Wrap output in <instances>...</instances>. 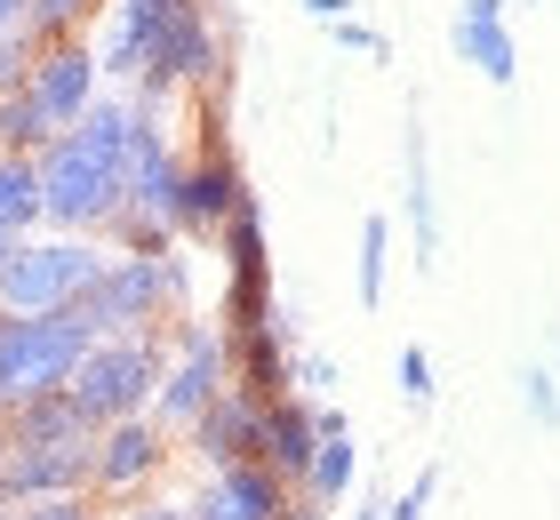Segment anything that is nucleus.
Masks as SVG:
<instances>
[{
    "label": "nucleus",
    "mask_w": 560,
    "mask_h": 520,
    "mask_svg": "<svg viewBox=\"0 0 560 520\" xmlns=\"http://www.w3.org/2000/svg\"><path fill=\"white\" fill-rule=\"evenodd\" d=\"M217 249H224V273H272V256H265V208H257V193H248V200L233 208V217H224Z\"/></svg>",
    "instance_id": "aec40b11"
},
{
    "label": "nucleus",
    "mask_w": 560,
    "mask_h": 520,
    "mask_svg": "<svg viewBox=\"0 0 560 520\" xmlns=\"http://www.w3.org/2000/svg\"><path fill=\"white\" fill-rule=\"evenodd\" d=\"M0 224H9V232L48 224V208H40V161H33V152H0Z\"/></svg>",
    "instance_id": "a211bd4d"
},
{
    "label": "nucleus",
    "mask_w": 560,
    "mask_h": 520,
    "mask_svg": "<svg viewBox=\"0 0 560 520\" xmlns=\"http://www.w3.org/2000/svg\"><path fill=\"white\" fill-rule=\"evenodd\" d=\"M280 512H289V481L257 457L209 473V488L192 497V520H280Z\"/></svg>",
    "instance_id": "f8f14e48"
},
{
    "label": "nucleus",
    "mask_w": 560,
    "mask_h": 520,
    "mask_svg": "<svg viewBox=\"0 0 560 520\" xmlns=\"http://www.w3.org/2000/svg\"><path fill=\"white\" fill-rule=\"evenodd\" d=\"M248 200V176L233 161V145H224V104L200 89V152L185 161V200H176V232H200V241H217L224 217Z\"/></svg>",
    "instance_id": "6e6552de"
},
{
    "label": "nucleus",
    "mask_w": 560,
    "mask_h": 520,
    "mask_svg": "<svg viewBox=\"0 0 560 520\" xmlns=\"http://www.w3.org/2000/svg\"><path fill=\"white\" fill-rule=\"evenodd\" d=\"M217 321L248 336V328H272L280 321V297H272V273H233L224 280V304H217Z\"/></svg>",
    "instance_id": "6ab92c4d"
},
{
    "label": "nucleus",
    "mask_w": 560,
    "mask_h": 520,
    "mask_svg": "<svg viewBox=\"0 0 560 520\" xmlns=\"http://www.w3.org/2000/svg\"><path fill=\"white\" fill-rule=\"evenodd\" d=\"M304 9H313L320 24H337V16H352V0H304Z\"/></svg>",
    "instance_id": "7c9ffc66"
},
{
    "label": "nucleus",
    "mask_w": 560,
    "mask_h": 520,
    "mask_svg": "<svg viewBox=\"0 0 560 520\" xmlns=\"http://www.w3.org/2000/svg\"><path fill=\"white\" fill-rule=\"evenodd\" d=\"M0 520H16V505H0Z\"/></svg>",
    "instance_id": "f704fd0d"
},
{
    "label": "nucleus",
    "mask_w": 560,
    "mask_h": 520,
    "mask_svg": "<svg viewBox=\"0 0 560 520\" xmlns=\"http://www.w3.org/2000/svg\"><path fill=\"white\" fill-rule=\"evenodd\" d=\"M24 89H33V104L48 113V128L65 137V128L105 96V65H96V48L81 33H65V41H40V65H33V81H24Z\"/></svg>",
    "instance_id": "9d476101"
},
{
    "label": "nucleus",
    "mask_w": 560,
    "mask_h": 520,
    "mask_svg": "<svg viewBox=\"0 0 560 520\" xmlns=\"http://www.w3.org/2000/svg\"><path fill=\"white\" fill-rule=\"evenodd\" d=\"M161 464H168V425L161 416H120V425L96 432V497H144L152 481H161Z\"/></svg>",
    "instance_id": "9b49d317"
},
{
    "label": "nucleus",
    "mask_w": 560,
    "mask_h": 520,
    "mask_svg": "<svg viewBox=\"0 0 560 520\" xmlns=\"http://www.w3.org/2000/svg\"><path fill=\"white\" fill-rule=\"evenodd\" d=\"M105 265L113 256L96 241H81V232H57V241H33V232H24L16 256L0 265V312H57L72 297H89L96 280H105Z\"/></svg>",
    "instance_id": "423d86ee"
},
{
    "label": "nucleus",
    "mask_w": 560,
    "mask_h": 520,
    "mask_svg": "<svg viewBox=\"0 0 560 520\" xmlns=\"http://www.w3.org/2000/svg\"><path fill=\"white\" fill-rule=\"evenodd\" d=\"M176 200H185V161H176V145H168V128H161V104L137 96V128H129V208L176 232Z\"/></svg>",
    "instance_id": "1a4fd4ad"
},
{
    "label": "nucleus",
    "mask_w": 560,
    "mask_h": 520,
    "mask_svg": "<svg viewBox=\"0 0 560 520\" xmlns=\"http://www.w3.org/2000/svg\"><path fill=\"white\" fill-rule=\"evenodd\" d=\"M393 377H400V401H409V408H432V360H424V345H400Z\"/></svg>",
    "instance_id": "a878e982"
},
{
    "label": "nucleus",
    "mask_w": 560,
    "mask_h": 520,
    "mask_svg": "<svg viewBox=\"0 0 560 520\" xmlns=\"http://www.w3.org/2000/svg\"><path fill=\"white\" fill-rule=\"evenodd\" d=\"M192 297V256H113L105 280H96L89 297H72L81 304V321L96 336H144V328H161L168 312H185Z\"/></svg>",
    "instance_id": "39448f33"
},
{
    "label": "nucleus",
    "mask_w": 560,
    "mask_h": 520,
    "mask_svg": "<svg viewBox=\"0 0 560 520\" xmlns=\"http://www.w3.org/2000/svg\"><path fill=\"white\" fill-rule=\"evenodd\" d=\"M89 345H96V328L81 321V304L0 312V416H16V408L48 401V393H65Z\"/></svg>",
    "instance_id": "7ed1b4c3"
},
{
    "label": "nucleus",
    "mask_w": 560,
    "mask_h": 520,
    "mask_svg": "<svg viewBox=\"0 0 560 520\" xmlns=\"http://www.w3.org/2000/svg\"><path fill=\"white\" fill-rule=\"evenodd\" d=\"M168 377V328H144V336H96L81 353V369H72V408L89 416L96 432L120 425V416H144L152 393H161Z\"/></svg>",
    "instance_id": "20e7f679"
},
{
    "label": "nucleus",
    "mask_w": 560,
    "mask_h": 520,
    "mask_svg": "<svg viewBox=\"0 0 560 520\" xmlns=\"http://www.w3.org/2000/svg\"><path fill=\"white\" fill-rule=\"evenodd\" d=\"M257 425H265V408L224 384V393L185 425V440H192V457L209 464V473H224V464H248V457H257Z\"/></svg>",
    "instance_id": "ddd939ff"
},
{
    "label": "nucleus",
    "mask_w": 560,
    "mask_h": 520,
    "mask_svg": "<svg viewBox=\"0 0 560 520\" xmlns=\"http://www.w3.org/2000/svg\"><path fill=\"white\" fill-rule=\"evenodd\" d=\"M96 65L137 81L144 104H168V89H209L224 48L200 0H113V33L96 48Z\"/></svg>",
    "instance_id": "f03ea898"
},
{
    "label": "nucleus",
    "mask_w": 560,
    "mask_h": 520,
    "mask_svg": "<svg viewBox=\"0 0 560 520\" xmlns=\"http://www.w3.org/2000/svg\"><path fill=\"white\" fill-rule=\"evenodd\" d=\"M16 520H105L89 497H40V505H24Z\"/></svg>",
    "instance_id": "cd10ccee"
},
{
    "label": "nucleus",
    "mask_w": 560,
    "mask_h": 520,
    "mask_svg": "<svg viewBox=\"0 0 560 520\" xmlns=\"http://www.w3.org/2000/svg\"><path fill=\"white\" fill-rule=\"evenodd\" d=\"M328 33H337V41L352 48V57H385V33H376V24H352V16H337Z\"/></svg>",
    "instance_id": "c85d7f7f"
},
{
    "label": "nucleus",
    "mask_w": 560,
    "mask_h": 520,
    "mask_svg": "<svg viewBox=\"0 0 560 520\" xmlns=\"http://www.w3.org/2000/svg\"><path fill=\"white\" fill-rule=\"evenodd\" d=\"M129 128L137 96H96L57 145L40 152V208L57 232H105L129 208Z\"/></svg>",
    "instance_id": "f257e3e1"
},
{
    "label": "nucleus",
    "mask_w": 560,
    "mask_h": 520,
    "mask_svg": "<svg viewBox=\"0 0 560 520\" xmlns=\"http://www.w3.org/2000/svg\"><path fill=\"white\" fill-rule=\"evenodd\" d=\"M16 241H24V232H9V224H0V265H9V256H16Z\"/></svg>",
    "instance_id": "473e14b6"
},
{
    "label": "nucleus",
    "mask_w": 560,
    "mask_h": 520,
    "mask_svg": "<svg viewBox=\"0 0 560 520\" xmlns=\"http://www.w3.org/2000/svg\"><path fill=\"white\" fill-rule=\"evenodd\" d=\"M57 145V128H48V113L33 104V89H16V96H0V152H40Z\"/></svg>",
    "instance_id": "4be33fe9"
},
{
    "label": "nucleus",
    "mask_w": 560,
    "mask_h": 520,
    "mask_svg": "<svg viewBox=\"0 0 560 520\" xmlns=\"http://www.w3.org/2000/svg\"><path fill=\"white\" fill-rule=\"evenodd\" d=\"M24 9H33V0H0V33H16V24H24Z\"/></svg>",
    "instance_id": "2f4dec72"
},
{
    "label": "nucleus",
    "mask_w": 560,
    "mask_h": 520,
    "mask_svg": "<svg viewBox=\"0 0 560 520\" xmlns=\"http://www.w3.org/2000/svg\"><path fill=\"white\" fill-rule=\"evenodd\" d=\"M313 449H320V416H313V401H296V393L265 401L257 464H272V473L289 481V488H304V473H313Z\"/></svg>",
    "instance_id": "4468645a"
},
{
    "label": "nucleus",
    "mask_w": 560,
    "mask_h": 520,
    "mask_svg": "<svg viewBox=\"0 0 560 520\" xmlns=\"http://www.w3.org/2000/svg\"><path fill=\"white\" fill-rule=\"evenodd\" d=\"M33 65H40V33H33V24L0 33V96H16L24 81H33Z\"/></svg>",
    "instance_id": "b1692460"
},
{
    "label": "nucleus",
    "mask_w": 560,
    "mask_h": 520,
    "mask_svg": "<svg viewBox=\"0 0 560 520\" xmlns=\"http://www.w3.org/2000/svg\"><path fill=\"white\" fill-rule=\"evenodd\" d=\"M105 232H113V241L129 249V256H168V249H176V232H168V224H152V217H137V208H120Z\"/></svg>",
    "instance_id": "393cba45"
},
{
    "label": "nucleus",
    "mask_w": 560,
    "mask_h": 520,
    "mask_svg": "<svg viewBox=\"0 0 560 520\" xmlns=\"http://www.w3.org/2000/svg\"><path fill=\"white\" fill-rule=\"evenodd\" d=\"M409 224H417V265L441 249V217H432V169H424V128L409 120Z\"/></svg>",
    "instance_id": "412c9836"
},
{
    "label": "nucleus",
    "mask_w": 560,
    "mask_h": 520,
    "mask_svg": "<svg viewBox=\"0 0 560 520\" xmlns=\"http://www.w3.org/2000/svg\"><path fill=\"white\" fill-rule=\"evenodd\" d=\"M224 384H233V328L224 321H176L168 377H161V393H152V416H161L168 432H185Z\"/></svg>",
    "instance_id": "0eeeda50"
},
{
    "label": "nucleus",
    "mask_w": 560,
    "mask_h": 520,
    "mask_svg": "<svg viewBox=\"0 0 560 520\" xmlns=\"http://www.w3.org/2000/svg\"><path fill=\"white\" fill-rule=\"evenodd\" d=\"M113 520H192V505H161V497H129Z\"/></svg>",
    "instance_id": "c756f323"
},
{
    "label": "nucleus",
    "mask_w": 560,
    "mask_h": 520,
    "mask_svg": "<svg viewBox=\"0 0 560 520\" xmlns=\"http://www.w3.org/2000/svg\"><path fill=\"white\" fill-rule=\"evenodd\" d=\"M385 265H393V224L369 217L361 224V304H385Z\"/></svg>",
    "instance_id": "5701e85b"
},
{
    "label": "nucleus",
    "mask_w": 560,
    "mask_h": 520,
    "mask_svg": "<svg viewBox=\"0 0 560 520\" xmlns=\"http://www.w3.org/2000/svg\"><path fill=\"white\" fill-rule=\"evenodd\" d=\"M352 520H385V505H369V512H352Z\"/></svg>",
    "instance_id": "72a5a7b5"
},
{
    "label": "nucleus",
    "mask_w": 560,
    "mask_h": 520,
    "mask_svg": "<svg viewBox=\"0 0 560 520\" xmlns=\"http://www.w3.org/2000/svg\"><path fill=\"white\" fill-rule=\"evenodd\" d=\"M233 393H248L257 408L280 401V393H296V369H289V321L233 336Z\"/></svg>",
    "instance_id": "dca6fc26"
},
{
    "label": "nucleus",
    "mask_w": 560,
    "mask_h": 520,
    "mask_svg": "<svg viewBox=\"0 0 560 520\" xmlns=\"http://www.w3.org/2000/svg\"><path fill=\"white\" fill-rule=\"evenodd\" d=\"M432 497H441V464H424V473H417V481L385 505V520H424V512H432Z\"/></svg>",
    "instance_id": "bb28decb"
},
{
    "label": "nucleus",
    "mask_w": 560,
    "mask_h": 520,
    "mask_svg": "<svg viewBox=\"0 0 560 520\" xmlns=\"http://www.w3.org/2000/svg\"><path fill=\"white\" fill-rule=\"evenodd\" d=\"M456 57H465L489 89H513L521 48L504 33V0H465V9H456Z\"/></svg>",
    "instance_id": "2eb2a0df"
},
{
    "label": "nucleus",
    "mask_w": 560,
    "mask_h": 520,
    "mask_svg": "<svg viewBox=\"0 0 560 520\" xmlns=\"http://www.w3.org/2000/svg\"><path fill=\"white\" fill-rule=\"evenodd\" d=\"M320 416V449H313V473H304V497L320 512H337L352 497V481H361V449H352V425L337 408H313Z\"/></svg>",
    "instance_id": "f3484780"
}]
</instances>
